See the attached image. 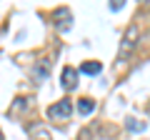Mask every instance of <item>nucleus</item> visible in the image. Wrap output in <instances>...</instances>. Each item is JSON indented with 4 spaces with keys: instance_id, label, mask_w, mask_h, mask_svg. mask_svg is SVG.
Wrapping results in <instances>:
<instances>
[{
    "instance_id": "5",
    "label": "nucleus",
    "mask_w": 150,
    "mask_h": 140,
    "mask_svg": "<svg viewBox=\"0 0 150 140\" xmlns=\"http://www.w3.org/2000/svg\"><path fill=\"white\" fill-rule=\"evenodd\" d=\"M28 133H30L33 140H53V138H50V133H48L45 128H40V125H30Z\"/></svg>"
},
{
    "instance_id": "10",
    "label": "nucleus",
    "mask_w": 150,
    "mask_h": 140,
    "mask_svg": "<svg viewBox=\"0 0 150 140\" xmlns=\"http://www.w3.org/2000/svg\"><path fill=\"white\" fill-rule=\"evenodd\" d=\"M125 5V0H110V10H120Z\"/></svg>"
},
{
    "instance_id": "8",
    "label": "nucleus",
    "mask_w": 150,
    "mask_h": 140,
    "mask_svg": "<svg viewBox=\"0 0 150 140\" xmlns=\"http://www.w3.org/2000/svg\"><path fill=\"white\" fill-rule=\"evenodd\" d=\"M78 110H80V115H90L93 110H95V103H93L90 98H83V100L78 103Z\"/></svg>"
},
{
    "instance_id": "12",
    "label": "nucleus",
    "mask_w": 150,
    "mask_h": 140,
    "mask_svg": "<svg viewBox=\"0 0 150 140\" xmlns=\"http://www.w3.org/2000/svg\"><path fill=\"white\" fill-rule=\"evenodd\" d=\"M0 140H5V138H3V133H0Z\"/></svg>"
},
{
    "instance_id": "2",
    "label": "nucleus",
    "mask_w": 150,
    "mask_h": 140,
    "mask_svg": "<svg viewBox=\"0 0 150 140\" xmlns=\"http://www.w3.org/2000/svg\"><path fill=\"white\" fill-rule=\"evenodd\" d=\"M70 115H73V103L70 100H58V103H53L48 108V118L50 120H68Z\"/></svg>"
},
{
    "instance_id": "3",
    "label": "nucleus",
    "mask_w": 150,
    "mask_h": 140,
    "mask_svg": "<svg viewBox=\"0 0 150 140\" xmlns=\"http://www.w3.org/2000/svg\"><path fill=\"white\" fill-rule=\"evenodd\" d=\"M53 20H55V28H58L60 33L70 30V25H73V15H70L68 8H58V10L53 13Z\"/></svg>"
},
{
    "instance_id": "11",
    "label": "nucleus",
    "mask_w": 150,
    "mask_h": 140,
    "mask_svg": "<svg viewBox=\"0 0 150 140\" xmlns=\"http://www.w3.org/2000/svg\"><path fill=\"white\" fill-rule=\"evenodd\" d=\"M143 5H145V10H150V0H143Z\"/></svg>"
},
{
    "instance_id": "6",
    "label": "nucleus",
    "mask_w": 150,
    "mask_h": 140,
    "mask_svg": "<svg viewBox=\"0 0 150 140\" xmlns=\"http://www.w3.org/2000/svg\"><path fill=\"white\" fill-rule=\"evenodd\" d=\"M100 70H103V65L98 60H88V63L80 65V73H85V75H98Z\"/></svg>"
},
{
    "instance_id": "1",
    "label": "nucleus",
    "mask_w": 150,
    "mask_h": 140,
    "mask_svg": "<svg viewBox=\"0 0 150 140\" xmlns=\"http://www.w3.org/2000/svg\"><path fill=\"white\" fill-rule=\"evenodd\" d=\"M138 43H140V30H138V25H128V30H125L123 40H120L118 60H128L130 55L135 53V48H138Z\"/></svg>"
},
{
    "instance_id": "7",
    "label": "nucleus",
    "mask_w": 150,
    "mask_h": 140,
    "mask_svg": "<svg viewBox=\"0 0 150 140\" xmlns=\"http://www.w3.org/2000/svg\"><path fill=\"white\" fill-rule=\"evenodd\" d=\"M48 73H50V63H48V60H43V63H38V65H35V70H33V75H35L38 80H43V78H48Z\"/></svg>"
},
{
    "instance_id": "9",
    "label": "nucleus",
    "mask_w": 150,
    "mask_h": 140,
    "mask_svg": "<svg viewBox=\"0 0 150 140\" xmlns=\"http://www.w3.org/2000/svg\"><path fill=\"white\" fill-rule=\"evenodd\" d=\"M125 128H128L130 133H143L145 125H143V123H138L135 118H128V120H125Z\"/></svg>"
},
{
    "instance_id": "4",
    "label": "nucleus",
    "mask_w": 150,
    "mask_h": 140,
    "mask_svg": "<svg viewBox=\"0 0 150 140\" xmlns=\"http://www.w3.org/2000/svg\"><path fill=\"white\" fill-rule=\"evenodd\" d=\"M75 83H78V70L75 68H63V88L65 90H73Z\"/></svg>"
}]
</instances>
